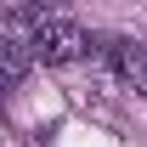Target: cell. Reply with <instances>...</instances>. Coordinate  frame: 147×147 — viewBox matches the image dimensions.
Instances as JSON below:
<instances>
[{"label": "cell", "mask_w": 147, "mask_h": 147, "mask_svg": "<svg viewBox=\"0 0 147 147\" xmlns=\"http://www.w3.org/2000/svg\"><path fill=\"white\" fill-rule=\"evenodd\" d=\"M28 45H34V57L45 68H62V62H79V57L91 51V34H85L74 17H45L34 34H28Z\"/></svg>", "instance_id": "obj_1"}, {"label": "cell", "mask_w": 147, "mask_h": 147, "mask_svg": "<svg viewBox=\"0 0 147 147\" xmlns=\"http://www.w3.org/2000/svg\"><path fill=\"white\" fill-rule=\"evenodd\" d=\"M102 62H108L125 85H136V91H147V40H130V34H108L102 45Z\"/></svg>", "instance_id": "obj_2"}, {"label": "cell", "mask_w": 147, "mask_h": 147, "mask_svg": "<svg viewBox=\"0 0 147 147\" xmlns=\"http://www.w3.org/2000/svg\"><path fill=\"white\" fill-rule=\"evenodd\" d=\"M0 74H6V85H11V91L23 85V74H28V40L0 34Z\"/></svg>", "instance_id": "obj_3"}]
</instances>
